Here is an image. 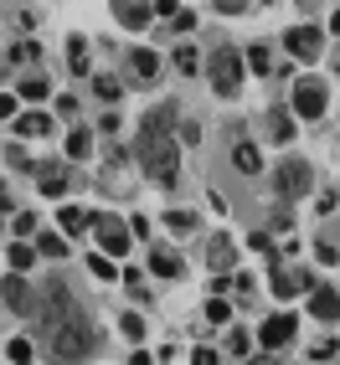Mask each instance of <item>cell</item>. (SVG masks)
Wrapping results in <instances>:
<instances>
[{
	"instance_id": "obj_33",
	"label": "cell",
	"mask_w": 340,
	"mask_h": 365,
	"mask_svg": "<svg viewBox=\"0 0 340 365\" xmlns=\"http://www.w3.org/2000/svg\"><path fill=\"white\" fill-rule=\"evenodd\" d=\"M227 350H232V355H248V350H253V334H248V329H232V334H227Z\"/></svg>"
},
{
	"instance_id": "obj_37",
	"label": "cell",
	"mask_w": 340,
	"mask_h": 365,
	"mask_svg": "<svg viewBox=\"0 0 340 365\" xmlns=\"http://www.w3.org/2000/svg\"><path fill=\"white\" fill-rule=\"evenodd\" d=\"M309 355H314V360H335V355H340V339H320Z\"/></svg>"
},
{
	"instance_id": "obj_35",
	"label": "cell",
	"mask_w": 340,
	"mask_h": 365,
	"mask_svg": "<svg viewBox=\"0 0 340 365\" xmlns=\"http://www.w3.org/2000/svg\"><path fill=\"white\" fill-rule=\"evenodd\" d=\"M88 267H93V273H99V278H119L114 257H104V252H93V257H88Z\"/></svg>"
},
{
	"instance_id": "obj_9",
	"label": "cell",
	"mask_w": 340,
	"mask_h": 365,
	"mask_svg": "<svg viewBox=\"0 0 340 365\" xmlns=\"http://www.w3.org/2000/svg\"><path fill=\"white\" fill-rule=\"evenodd\" d=\"M294 314H274V319H263V329H258V345L263 350H284L289 339H294Z\"/></svg>"
},
{
	"instance_id": "obj_38",
	"label": "cell",
	"mask_w": 340,
	"mask_h": 365,
	"mask_svg": "<svg viewBox=\"0 0 340 365\" xmlns=\"http://www.w3.org/2000/svg\"><path fill=\"white\" fill-rule=\"evenodd\" d=\"M191 365H222V355H216V350H206V345H201V350H191Z\"/></svg>"
},
{
	"instance_id": "obj_34",
	"label": "cell",
	"mask_w": 340,
	"mask_h": 365,
	"mask_svg": "<svg viewBox=\"0 0 340 365\" xmlns=\"http://www.w3.org/2000/svg\"><path fill=\"white\" fill-rule=\"evenodd\" d=\"M31 57L41 62V46H36V41H21L16 52H11V67H21V62H31Z\"/></svg>"
},
{
	"instance_id": "obj_15",
	"label": "cell",
	"mask_w": 340,
	"mask_h": 365,
	"mask_svg": "<svg viewBox=\"0 0 340 365\" xmlns=\"http://www.w3.org/2000/svg\"><path fill=\"white\" fill-rule=\"evenodd\" d=\"M124 62H129V72H134V83H155V78H160V57L150 52V46H134Z\"/></svg>"
},
{
	"instance_id": "obj_42",
	"label": "cell",
	"mask_w": 340,
	"mask_h": 365,
	"mask_svg": "<svg viewBox=\"0 0 340 365\" xmlns=\"http://www.w3.org/2000/svg\"><path fill=\"white\" fill-rule=\"evenodd\" d=\"M216 11H222V16H242V11H248V0H216Z\"/></svg>"
},
{
	"instance_id": "obj_30",
	"label": "cell",
	"mask_w": 340,
	"mask_h": 365,
	"mask_svg": "<svg viewBox=\"0 0 340 365\" xmlns=\"http://www.w3.org/2000/svg\"><path fill=\"white\" fill-rule=\"evenodd\" d=\"M170 62H176L181 72H201V52H196V46H176V57H170Z\"/></svg>"
},
{
	"instance_id": "obj_22",
	"label": "cell",
	"mask_w": 340,
	"mask_h": 365,
	"mask_svg": "<svg viewBox=\"0 0 340 365\" xmlns=\"http://www.w3.org/2000/svg\"><path fill=\"white\" fill-rule=\"evenodd\" d=\"M16 98H31V103H41V98H52V83L41 78V72H26V78H21V93Z\"/></svg>"
},
{
	"instance_id": "obj_11",
	"label": "cell",
	"mask_w": 340,
	"mask_h": 365,
	"mask_svg": "<svg viewBox=\"0 0 340 365\" xmlns=\"http://www.w3.org/2000/svg\"><path fill=\"white\" fill-rule=\"evenodd\" d=\"M309 288H314V278H309V273H299V267H274V294H279V299L309 294Z\"/></svg>"
},
{
	"instance_id": "obj_28",
	"label": "cell",
	"mask_w": 340,
	"mask_h": 365,
	"mask_svg": "<svg viewBox=\"0 0 340 365\" xmlns=\"http://www.w3.org/2000/svg\"><path fill=\"white\" fill-rule=\"evenodd\" d=\"M269 129H274L279 144H289V139H294V113H284V108H279V113L269 118Z\"/></svg>"
},
{
	"instance_id": "obj_5",
	"label": "cell",
	"mask_w": 340,
	"mask_h": 365,
	"mask_svg": "<svg viewBox=\"0 0 340 365\" xmlns=\"http://www.w3.org/2000/svg\"><path fill=\"white\" fill-rule=\"evenodd\" d=\"M325 103H330L325 78H299V83H294V113H299V118H320Z\"/></svg>"
},
{
	"instance_id": "obj_47",
	"label": "cell",
	"mask_w": 340,
	"mask_h": 365,
	"mask_svg": "<svg viewBox=\"0 0 340 365\" xmlns=\"http://www.w3.org/2000/svg\"><path fill=\"white\" fill-rule=\"evenodd\" d=\"M6 206H11V196H6V185H0V211H6Z\"/></svg>"
},
{
	"instance_id": "obj_19",
	"label": "cell",
	"mask_w": 340,
	"mask_h": 365,
	"mask_svg": "<svg viewBox=\"0 0 340 365\" xmlns=\"http://www.w3.org/2000/svg\"><path fill=\"white\" fill-rule=\"evenodd\" d=\"M57 227H62L67 237H78V232L93 227V211H83V206H62V211H57Z\"/></svg>"
},
{
	"instance_id": "obj_8",
	"label": "cell",
	"mask_w": 340,
	"mask_h": 365,
	"mask_svg": "<svg viewBox=\"0 0 340 365\" xmlns=\"http://www.w3.org/2000/svg\"><path fill=\"white\" fill-rule=\"evenodd\" d=\"M284 46H289L299 62H314V57L325 52V31H320V26H294V31L284 36Z\"/></svg>"
},
{
	"instance_id": "obj_17",
	"label": "cell",
	"mask_w": 340,
	"mask_h": 365,
	"mask_svg": "<svg viewBox=\"0 0 340 365\" xmlns=\"http://www.w3.org/2000/svg\"><path fill=\"white\" fill-rule=\"evenodd\" d=\"M16 134L21 139H46V134H52V113H16Z\"/></svg>"
},
{
	"instance_id": "obj_29",
	"label": "cell",
	"mask_w": 340,
	"mask_h": 365,
	"mask_svg": "<svg viewBox=\"0 0 340 365\" xmlns=\"http://www.w3.org/2000/svg\"><path fill=\"white\" fill-rule=\"evenodd\" d=\"M6 355H11L16 365H26V360L36 355V339H26V334H21V339H11V345H6Z\"/></svg>"
},
{
	"instance_id": "obj_44",
	"label": "cell",
	"mask_w": 340,
	"mask_h": 365,
	"mask_svg": "<svg viewBox=\"0 0 340 365\" xmlns=\"http://www.w3.org/2000/svg\"><path fill=\"white\" fill-rule=\"evenodd\" d=\"M150 11H155V16H176L181 6H176V0H150Z\"/></svg>"
},
{
	"instance_id": "obj_31",
	"label": "cell",
	"mask_w": 340,
	"mask_h": 365,
	"mask_svg": "<svg viewBox=\"0 0 340 365\" xmlns=\"http://www.w3.org/2000/svg\"><path fill=\"white\" fill-rule=\"evenodd\" d=\"M206 319H211V324H227V319H232V304H227L222 294H216V299H206Z\"/></svg>"
},
{
	"instance_id": "obj_36",
	"label": "cell",
	"mask_w": 340,
	"mask_h": 365,
	"mask_svg": "<svg viewBox=\"0 0 340 365\" xmlns=\"http://www.w3.org/2000/svg\"><path fill=\"white\" fill-rule=\"evenodd\" d=\"M119 329H124L129 339H139L144 334V319H139V314H119Z\"/></svg>"
},
{
	"instance_id": "obj_3",
	"label": "cell",
	"mask_w": 340,
	"mask_h": 365,
	"mask_svg": "<svg viewBox=\"0 0 340 365\" xmlns=\"http://www.w3.org/2000/svg\"><path fill=\"white\" fill-rule=\"evenodd\" d=\"M201 67H206V83H211V93H222V98L242 93V78H248V62H242V52H237V46H216V52H211Z\"/></svg>"
},
{
	"instance_id": "obj_40",
	"label": "cell",
	"mask_w": 340,
	"mask_h": 365,
	"mask_svg": "<svg viewBox=\"0 0 340 365\" xmlns=\"http://www.w3.org/2000/svg\"><path fill=\"white\" fill-rule=\"evenodd\" d=\"M181 139L186 144H201V124H196V118H186V124H181Z\"/></svg>"
},
{
	"instance_id": "obj_1",
	"label": "cell",
	"mask_w": 340,
	"mask_h": 365,
	"mask_svg": "<svg viewBox=\"0 0 340 365\" xmlns=\"http://www.w3.org/2000/svg\"><path fill=\"white\" fill-rule=\"evenodd\" d=\"M36 345L46 350V365H88L99 355V319L67 278H46L36 288Z\"/></svg>"
},
{
	"instance_id": "obj_49",
	"label": "cell",
	"mask_w": 340,
	"mask_h": 365,
	"mask_svg": "<svg viewBox=\"0 0 340 365\" xmlns=\"http://www.w3.org/2000/svg\"><path fill=\"white\" fill-rule=\"evenodd\" d=\"M26 365H31V360H26Z\"/></svg>"
},
{
	"instance_id": "obj_26",
	"label": "cell",
	"mask_w": 340,
	"mask_h": 365,
	"mask_svg": "<svg viewBox=\"0 0 340 365\" xmlns=\"http://www.w3.org/2000/svg\"><path fill=\"white\" fill-rule=\"evenodd\" d=\"M31 247H36V257H67V242H62V237H52V232H36Z\"/></svg>"
},
{
	"instance_id": "obj_43",
	"label": "cell",
	"mask_w": 340,
	"mask_h": 365,
	"mask_svg": "<svg viewBox=\"0 0 340 365\" xmlns=\"http://www.w3.org/2000/svg\"><path fill=\"white\" fill-rule=\"evenodd\" d=\"M170 26H176V31H191V26H196V16H191V11H176V16H170Z\"/></svg>"
},
{
	"instance_id": "obj_48",
	"label": "cell",
	"mask_w": 340,
	"mask_h": 365,
	"mask_svg": "<svg viewBox=\"0 0 340 365\" xmlns=\"http://www.w3.org/2000/svg\"><path fill=\"white\" fill-rule=\"evenodd\" d=\"M269 365H279V360H269Z\"/></svg>"
},
{
	"instance_id": "obj_20",
	"label": "cell",
	"mask_w": 340,
	"mask_h": 365,
	"mask_svg": "<svg viewBox=\"0 0 340 365\" xmlns=\"http://www.w3.org/2000/svg\"><path fill=\"white\" fill-rule=\"evenodd\" d=\"M232 165L242 170V175H258V170H263V160H258V150H253L248 139H237V144H232Z\"/></svg>"
},
{
	"instance_id": "obj_46",
	"label": "cell",
	"mask_w": 340,
	"mask_h": 365,
	"mask_svg": "<svg viewBox=\"0 0 340 365\" xmlns=\"http://www.w3.org/2000/svg\"><path fill=\"white\" fill-rule=\"evenodd\" d=\"M330 31H335V36H340V11H335V16H330Z\"/></svg>"
},
{
	"instance_id": "obj_13",
	"label": "cell",
	"mask_w": 340,
	"mask_h": 365,
	"mask_svg": "<svg viewBox=\"0 0 340 365\" xmlns=\"http://www.w3.org/2000/svg\"><path fill=\"white\" fill-rule=\"evenodd\" d=\"M31 175H36L41 196H67V170L62 165H31Z\"/></svg>"
},
{
	"instance_id": "obj_45",
	"label": "cell",
	"mask_w": 340,
	"mask_h": 365,
	"mask_svg": "<svg viewBox=\"0 0 340 365\" xmlns=\"http://www.w3.org/2000/svg\"><path fill=\"white\" fill-rule=\"evenodd\" d=\"M129 365H155V355H144V350H134V355H129Z\"/></svg>"
},
{
	"instance_id": "obj_6",
	"label": "cell",
	"mask_w": 340,
	"mask_h": 365,
	"mask_svg": "<svg viewBox=\"0 0 340 365\" xmlns=\"http://www.w3.org/2000/svg\"><path fill=\"white\" fill-rule=\"evenodd\" d=\"M0 304H6L11 314H36V288L21 273H11V278H0Z\"/></svg>"
},
{
	"instance_id": "obj_27",
	"label": "cell",
	"mask_w": 340,
	"mask_h": 365,
	"mask_svg": "<svg viewBox=\"0 0 340 365\" xmlns=\"http://www.w3.org/2000/svg\"><path fill=\"white\" fill-rule=\"evenodd\" d=\"M6 262H11V267H16V273H26V267H31V262H36V247H31V242H16V247H11V252H6Z\"/></svg>"
},
{
	"instance_id": "obj_10",
	"label": "cell",
	"mask_w": 340,
	"mask_h": 365,
	"mask_svg": "<svg viewBox=\"0 0 340 365\" xmlns=\"http://www.w3.org/2000/svg\"><path fill=\"white\" fill-rule=\"evenodd\" d=\"M114 21L124 31H144L155 21V11H150V0H114Z\"/></svg>"
},
{
	"instance_id": "obj_25",
	"label": "cell",
	"mask_w": 340,
	"mask_h": 365,
	"mask_svg": "<svg viewBox=\"0 0 340 365\" xmlns=\"http://www.w3.org/2000/svg\"><path fill=\"white\" fill-rule=\"evenodd\" d=\"M67 67L78 72V78L88 72V41H83V36H67Z\"/></svg>"
},
{
	"instance_id": "obj_12",
	"label": "cell",
	"mask_w": 340,
	"mask_h": 365,
	"mask_svg": "<svg viewBox=\"0 0 340 365\" xmlns=\"http://www.w3.org/2000/svg\"><path fill=\"white\" fill-rule=\"evenodd\" d=\"M309 314H314V319H325V324H335V319H340V294L314 283V288H309Z\"/></svg>"
},
{
	"instance_id": "obj_41",
	"label": "cell",
	"mask_w": 340,
	"mask_h": 365,
	"mask_svg": "<svg viewBox=\"0 0 340 365\" xmlns=\"http://www.w3.org/2000/svg\"><path fill=\"white\" fill-rule=\"evenodd\" d=\"M314 257H320V262H340V247H335V242H320V247H314Z\"/></svg>"
},
{
	"instance_id": "obj_23",
	"label": "cell",
	"mask_w": 340,
	"mask_h": 365,
	"mask_svg": "<svg viewBox=\"0 0 340 365\" xmlns=\"http://www.w3.org/2000/svg\"><path fill=\"white\" fill-rule=\"evenodd\" d=\"M93 93H99L104 103L124 98V78H119V72H99V78H93Z\"/></svg>"
},
{
	"instance_id": "obj_18",
	"label": "cell",
	"mask_w": 340,
	"mask_h": 365,
	"mask_svg": "<svg viewBox=\"0 0 340 365\" xmlns=\"http://www.w3.org/2000/svg\"><path fill=\"white\" fill-rule=\"evenodd\" d=\"M160 227L176 232V237H191V232H201V216H196V211H165Z\"/></svg>"
},
{
	"instance_id": "obj_14",
	"label": "cell",
	"mask_w": 340,
	"mask_h": 365,
	"mask_svg": "<svg viewBox=\"0 0 340 365\" xmlns=\"http://www.w3.org/2000/svg\"><path fill=\"white\" fill-rule=\"evenodd\" d=\"M232 257H237L232 237H227V232H216V237L206 242V267H211V273H227V267H232Z\"/></svg>"
},
{
	"instance_id": "obj_32",
	"label": "cell",
	"mask_w": 340,
	"mask_h": 365,
	"mask_svg": "<svg viewBox=\"0 0 340 365\" xmlns=\"http://www.w3.org/2000/svg\"><path fill=\"white\" fill-rule=\"evenodd\" d=\"M11 232H16L21 242H26V237H36V232H41V222H36V211H21V216H16V227H11Z\"/></svg>"
},
{
	"instance_id": "obj_7",
	"label": "cell",
	"mask_w": 340,
	"mask_h": 365,
	"mask_svg": "<svg viewBox=\"0 0 340 365\" xmlns=\"http://www.w3.org/2000/svg\"><path fill=\"white\" fill-rule=\"evenodd\" d=\"M93 227H99L104 257H124L129 252V227H119V216H93Z\"/></svg>"
},
{
	"instance_id": "obj_16",
	"label": "cell",
	"mask_w": 340,
	"mask_h": 365,
	"mask_svg": "<svg viewBox=\"0 0 340 365\" xmlns=\"http://www.w3.org/2000/svg\"><path fill=\"white\" fill-rule=\"evenodd\" d=\"M150 273L170 283V278H181V273H186V267H181V257H176V252H170V247H160V242H155V247H150Z\"/></svg>"
},
{
	"instance_id": "obj_2",
	"label": "cell",
	"mask_w": 340,
	"mask_h": 365,
	"mask_svg": "<svg viewBox=\"0 0 340 365\" xmlns=\"http://www.w3.org/2000/svg\"><path fill=\"white\" fill-rule=\"evenodd\" d=\"M170 124H176V108H150L139 124V144H134V160L144 170V180L160 185V190H176L181 180V144L170 139Z\"/></svg>"
},
{
	"instance_id": "obj_21",
	"label": "cell",
	"mask_w": 340,
	"mask_h": 365,
	"mask_svg": "<svg viewBox=\"0 0 340 365\" xmlns=\"http://www.w3.org/2000/svg\"><path fill=\"white\" fill-rule=\"evenodd\" d=\"M62 150H67V160H88V155H93V129H83V124H78V129L67 134Z\"/></svg>"
},
{
	"instance_id": "obj_24",
	"label": "cell",
	"mask_w": 340,
	"mask_h": 365,
	"mask_svg": "<svg viewBox=\"0 0 340 365\" xmlns=\"http://www.w3.org/2000/svg\"><path fill=\"white\" fill-rule=\"evenodd\" d=\"M242 62H248V72H274V52L263 41H253L248 52H242Z\"/></svg>"
},
{
	"instance_id": "obj_39",
	"label": "cell",
	"mask_w": 340,
	"mask_h": 365,
	"mask_svg": "<svg viewBox=\"0 0 340 365\" xmlns=\"http://www.w3.org/2000/svg\"><path fill=\"white\" fill-rule=\"evenodd\" d=\"M16 103H21V98H16V93H0V118H16V113H21Z\"/></svg>"
},
{
	"instance_id": "obj_4",
	"label": "cell",
	"mask_w": 340,
	"mask_h": 365,
	"mask_svg": "<svg viewBox=\"0 0 340 365\" xmlns=\"http://www.w3.org/2000/svg\"><path fill=\"white\" fill-rule=\"evenodd\" d=\"M274 180H279V190H284L289 201H299V196H309V185H314V170H309V160L289 155V160H279Z\"/></svg>"
}]
</instances>
